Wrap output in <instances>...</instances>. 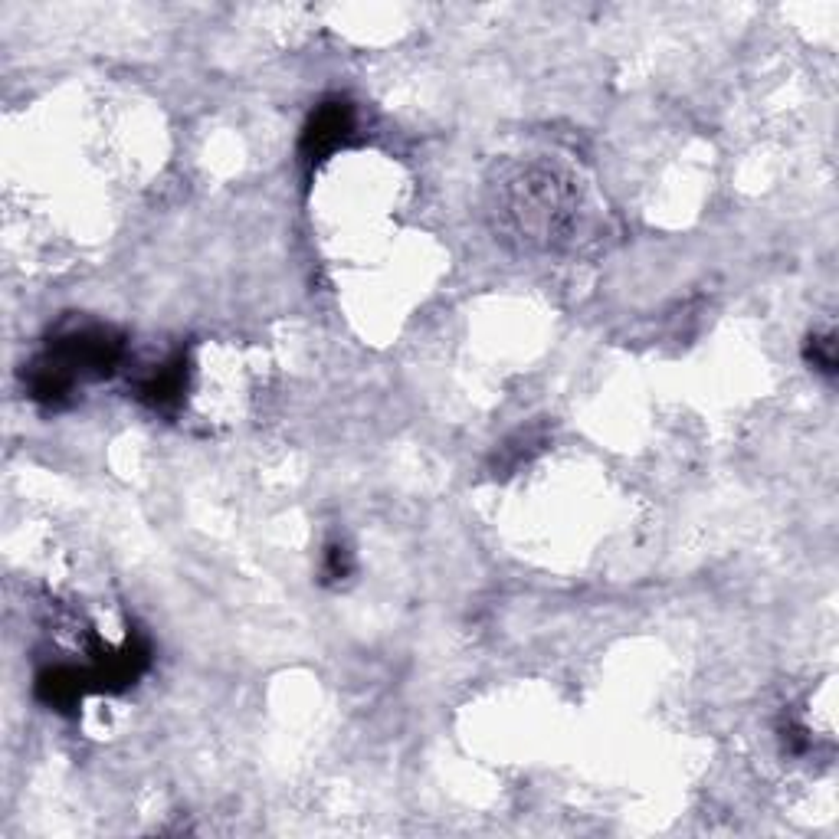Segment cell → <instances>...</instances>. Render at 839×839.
Segmentation results:
<instances>
[{
  "mask_svg": "<svg viewBox=\"0 0 839 839\" xmlns=\"http://www.w3.org/2000/svg\"><path fill=\"white\" fill-rule=\"evenodd\" d=\"M354 132V109L348 102L332 99L325 105H318L312 122L305 125V135H302V155L305 161H315V158H325L328 151H335L341 141Z\"/></svg>",
  "mask_w": 839,
  "mask_h": 839,
  "instance_id": "obj_1",
  "label": "cell"
},
{
  "mask_svg": "<svg viewBox=\"0 0 839 839\" xmlns=\"http://www.w3.org/2000/svg\"><path fill=\"white\" fill-rule=\"evenodd\" d=\"M184 377H187V371H184V358H174V361H168V364H161V368L155 371L148 377V381H141V400H145V404H151L155 410H168V407H174L177 400H181V394H184Z\"/></svg>",
  "mask_w": 839,
  "mask_h": 839,
  "instance_id": "obj_2",
  "label": "cell"
},
{
  "mask_svg": "<svg viewBox=\"0 0 839 839\" xmlns=\"http://www.w3.org/2000/svg\"><path fill=\"white\" fill-rule=\"evenodd\" d=\"M807 361L817 371H823V374H836V341L830 335H826V338H810Z\"/></svg>",
  "mask_w": 839,
  "mask_h": 839,
  "instance_id": "obj_3",
  "label": "cell"
},
{
  "mask_svg": "<svg viewBox=\"0 0 839 839\" xmlns=\"http://www.w3.org/2000/svg\"><path fill=\"white\" fill-rule=\"evenodd\" d=\"M325 581H345V577L351 574V551L345 545H338V541H332V545L325 548Z\"/></svg>",
  "mask_w": 839,
  "mask_h": 839,
  "instance_id": "obj_4",
  "label": "cell"
}]
</instances>
